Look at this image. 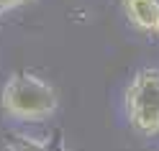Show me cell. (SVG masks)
Masks as SVG:
<instances>
[{"label":"cell","mask_w":159,"mask_h":151,"mask_svg":"<svg viewBox=\"0 0 159 151\" xmlns=\"http://www.w3.org/2000/svg\"><path fill=\"white\" fill-rule=\"evenodd\" d=\"M126 115L139 136L159 133V69H139L126 87Z\"/></svg>","instance_id":"7a4b0ae2"},{"label":"cell","mask_w":159,"mask_h":151,"mask_svg":"<svg viewBox=\"0 0 159 151\" xmlns=\"http://www.w3.org/2000/svg\"><path fill=\"white\" fill-rule=\"evenodd\" d=\"M8 151H67V149L59 141H41L34 136L11 133L8 136Z\"/></svg>","instance_id":"277c9868"},{"label":"cell","mask_w":159,"mask_h":151,"mask_svg":"<svg viewBox=\"0 0 159 151\" xmlns=\"http://www.w3.org/2000/svg\"><path fill=\"white\" fill-rule=\"evenodd\" d=\"M0 105H3V113L13 120L39 123V120H49L57 113L59 97L57 90L44 77L34 72H13L3 87Z\"/></svg>","instance_id":"6da1fadb"},{"label":"cell","mask_w":159,"mask_h":151,"mask_svg":"<svg viewBox=\"0 0 159 151\" xmlns=\"http://www.w3.org/2000/svg\"><path fill=\"white\" fill-rule=\"evenodd\" d=\"M128 23L144 33H157L159 26V0H121Z\"/></svg>","instance_id":"3957f363"},{"label":"cell","mask_w":159,"mask_h":151,"mask_svg":"<svg viewBox=\"0 0 159 151\" xmlns=\"http://www.w3.org/2000/svg\"><path fill=\"white\" fill-rule=\"evenodd\" d=\"M154 36H159V26H157V33H154Z\"/></svg>","instance_id":"8992f818"},{"label":"cell","mask_w":159,"mask_h":151,"mask_svg":"<svg viewBox=\"0 0 159 151\" xmlns=\"http://www.w3.org/2000/svg\"><path fill=\"white\" fill-rule=\"evenodd\" d=\"M26 3H31V0H0V16L11 13V11H16V8H21Z\"/></svg>","instance_id":"5b68a950"}]
</instances>
